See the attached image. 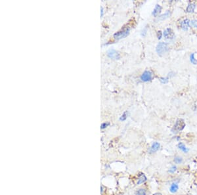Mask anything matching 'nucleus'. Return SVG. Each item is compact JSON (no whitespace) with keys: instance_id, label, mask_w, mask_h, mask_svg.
<instances>
[{"instance_id":"nucleus-1","label":"nucleus","mask_w":197,"mask_h":195,"mask_svg":"<svg viewBox=\"0 0 197 195\" xmlns=\"http://www.w3.org/2000/svg\"><path fill=\"white\" fill-rule=\"evenodd\" d=\"M129 32H130V28L129 27H125L123 29H122L121 30L118 31V32H116L114 34L113 38L114 39L116 40H119L122 38H124L129 35Z\"/></svg>"},{"instance_id":"nucleus-2","label":"nucleus","mask_w":197,"mask_h":195,"mask_svg":"<svg viewBox=\"0 0 197 195\" xmlns=\"http://www.w3.org/2000/svg\"><path fill=\"white\" fill-rule=\"evenodd\" d=\"M170 48L168 46V44L164 42H160L157 45V48H156V51H157V53L160 56H163L165 53H166L169 51Z\"/></svg>"},{"instance_id":"nucleus-3","label":"nucleus","mask_w":197,"mask_h":195,"mask_svg":"<svg viewBox=\"0 0 197 195\" xmlns=\"http://www.w3.org/2000/svg\"><path fill=\"white\" fill-rule=\"evenodd\" d=\"M185 127V123L183 119H178L174 125V128L172 129V132L174 133H177L179 131H181Z\"/></svg>"},{"instance_id":"nucleus-4","label":"nucleus","mask_w":197,"mask_h":195,"mask_svg":"<svg viewBox=\"0 0 197 195\" xmlns=\"http://www.w3.org/2000/svg\"><path fill=\"white\" fill-rule=\"evenodd\" d=\"M107 56L113 60H118L120 58V54L114 49H109L107 51Z\"/></svg>"},{"instance_id":"nucleus-5","label":"nucleus","mask_w":197,"mask_h":195,"mask_svg":"<svg viewBox=\"0 0 197 195\" xmlns=\"http://www.w3.org/2000/svg\"><path fill=\"white\" fill-rule=\"evenodd\" d=\"M140 78L142 82H147L151 81L152 79V73L149 70H145L141 74Z\"/></svg>"},{"instance_id":"nucleus-6","label":"nucleus","mask_w":197,"mask_h":195,"mask_svg":"<svg viewBox=\"0 0 197 195\" xmlns=\"http://www.w3.org/2000/svg\"><path fill=\"white\" fill-rule=\"evenodd\" d=\"M164 36L166 39H172L175 36V34H174V32L172 29L170 28H168L164 30Z\"/></svg>"},{"instance_id":"nucleus-7","label":"nucleus","mask_w":197,"mask_h":195,"mask_svg":"<svg viewBox=\"0 0 197 195\" xmlns=\"http://www.w3.org/2000/svg\"><path fill=\"white\" fill-rule=\"evenodd\" d=\"M190 25V20L188 19H186L183 20L181 23V28L185 31H187L188 28V26Z\"/></svg>"},{"instance_id":"nucleus-8","label":"nucleus","mask_w":197,"mask_h":195,"mask_svg":"<svg viewBox=\"0 0 197 195\" xmlns=\"http://www.w3.org/2000/svg\"><path fill=\"white\" fill-rule=\"evenodd\" d=\"M160 144L159 143L154 142V143L152 144V146H151V149H150L149 152L151 153H154V152L158 151V149H160Z\"/></svg>"},{"instance_id":"nucleus-9","label":"nucleus","mask_w":197,"mask_h":195,"mask_svg":"<svg viewBox=\"0 0 197 195\" xmlns=\"http://www.w3.org/2000/svg\"><path fill=\"white\" fill-rule=\"evenodd\" d=\"M170 14H171V13H170V11H167L164 14L158 17V19H157V21H160V20H165V19H166L167 18H168L170 16Z\"/></svg>"},{"instance_id":"nucleus-10","label":"nucleus","mask_w":197,"mask_h":195,"mask_svg":"<svg viewBox=\"0 0 197 195\" xmlns=\"http://www.w3.org/2000/svg\"><path fill=\"white\" fill-rule=\"evenodd\" d=\"M161 11H162V7H161L160 5L157 4L155 7H154V9L153 11H152V15H153L154 17H157V15L160 13Z\"/></svg>"},{"instance_id":"nucleus-11","label":"nucleus","mask_w":197,"mask_h":195,"mask_svg":"<svg viewBox=\"0 0 197 195\" xmlns=\"http://www.w3.org/2000/svg\"><path fill=\"white\" fill-rule=\"evenodd\" d=\"M195 8L196 5L194 4V3H189V4L188 5V6H187L186 11H187V13H193Z\"/></svg>"},{"instance_id":"nucleus-12","label":"nucleus","mask_w":197,"mask_h":195,"mask_svg":"<svg viewBox=\"0 0 197 195\" xmlns=\"http://www.w3.org/2000/svg\"><path fill=\"white\" fill-rule=\"evenodd\" d=\"M178 189H179V186L178 185H177V184L173 183L171 184V186H170V192H172V193H175V192H177Z\"/></svg>"},{"instance_id":"nucleus-13","label":"nucleus","mask_w":197,"mask_h":195,"mask_svg":"<svg viewBox=\"0 0 197 195\" xmlns=\"http://www.w3.org/2000/svg\"><path fill=\"white\" fill-rule=\"evenodd\" d=\"M178 147H179V149L180 150H182V151L184 152H185V153H187V152H188V149L186 147L185 145L183 143H179L178 144Z\"/></svg>"},{"instance_id":"nucleus-14","label":"nucleus","mask_w":197,"mask_h":195,"mask_svg":"<svg viewBox=\"0 0 197 195\" xmlns=\"http://www.w3.org/2000/svg\"><path fill=\"white\" fill-rule=\"evenodd\" d=\"M146 181V177L144 174H142L141 175H140L139 177V179H138L137 181V185H139V184H141L145 182Z\"/></svg>"},{"instance_id":"nucleus-15","label":"nucleus","mask_w":197,"mask_h":195,"mask_svg":"<svg viewBox=\"0 0 197 195\" xmlns=\"http://www.w3.org/2000/svg\"><path fill=\"white\" fill-rule=\"evenodd\" d=\"M128 115H129V112H128V111H125L123 113V114H122V115L120 117V121H125V120H126V119L128 118Z\"/></svg>"},{"instance_id":"nucleus-16","label":"nucleus","mask_w":197,"mask_h":195,"mask_svg":"<svg viewBox=\"0 0 197 195\" xmlns=\"http://www.w3.org/2000/svg\"><path fill=\"white\" fill-rule=\"evenodd\" d=\"M190 61H191V62L193 63V64H197V60L196 59L195 57H194V53L190 55Z\"/></svg>"},{"instance_id":"nucleus-17","label":"nucleus","mask_w":197,"mask_h":195,"mask_svg":"<svg viewBox=\"0 0 197 195\" xmlns=\"http://www.w3.org/2000/svg\"><path fill=\"white\" fill-rule=\"evenodd\" d=\"M135 195H146V191L143 189H140L137 191Z\"/></svg>"},{"instance_id":"nucleus-18","label":"nucleus","mask_w":197,"mask_h":195,"mask_svg":"<svg viewBox=\"0 0 197 195\" xmlns=\"http://www.w3.org/2000/svg\"><path fill=\"white\" fill-rule=\"evenodd\" d=\"M109 125H110V123L109 122L102 123L101 125V129H106L107 127H109Z\"/></svg>"},{"instance_id":"nucleus-19","label":"nucleus","mask_w":197,"mask_h":195,"mask_svg":"<svg viewBox=\"0 0 197 195\" xmlns=\"http://www.w3.org/2000/svg\"><path fill=\"white\" fill-rule=\"evenodd\" d=\"M174 162H175V163H176V164L181 163V162H183L182 158L179 157V156H177V157H175V159H174Z\"/></svg>"},{"instance_id":"nucleus-20","label":"nucleus","mask_w":197,"mask_h":195,"mask_svg":"<svg viewBox=\"0 0 197 195\" xmlns=\"http://www.w3.org/2000/svg\"><path fill=\"white\" fill-rule=\"evenodd\" d=\"M160 81L162 84H167L168 82V78H160Z\"/></svg>"},{"instance_id":"nucleus-21","label":"nucleus","mask_w":197,"mask_h":195,"mask_svg":"<svg viewBox=\"0 0 197 195\" xmlns=\"http://www.w3.org/2000/svg\"><path fill=\"white\" fill-rule=\"evenodd\" d=\"M146 32H147V27H146V26H145V27L143 28V30L141 31V36H145V35L146 34Z\"/></svg>"},{"instance_id":"nucleus-22","label":"nucleus","mask_w":197,"mask_h":195,"mask_svg":"<svg viewBox=\"0 0 197 195\" xmlns=\"http://www.w3.org/2000/svg\"><path fill=\"white\" fill-rule=\"evenodd\" d=\"M176 169H177V168H176V166H173L171 168V169H170V171L169 172H170V173H174V172L176 171Z\"/></svg>"},{"instance_id":"nucleus-23","label":"nucleus","mask_w":197,"mask_h":195,"mask_svg":"<svg viewBox=\"0 0 197 195\" xmlns=\"http://www.w3.org/2000/svg\"><path fill=\"white\" fill-rule=\"evenodd\" d=\"M191 25L194 27L197 28V20H194L191 21Z\"/></svg>"},{"instance_id":"nucleus-24","label":"nucleus","mask_w":197,"mask_h":195,"mask_svg":"<svg viewBox=\"0 0 197 195\" xmlns=\"http://www.w3.org/2000/svg\"><path fill=\"white\" fill-rule=\"evenodd\" d=\"M162 32L161 31H158L157 32V36H158V39H160L161 38H162Z\"/></svg>"},{"instance_id":"nucleus-25","label":"nucleus","mask_w":197,"mask_h":195,"mask_svg":"<svg viewBox=\"0 0 197 195\" xmlns=\"http://www.w3.org/2000/svg\"><path fill=\"white\" fill-rule=\"evenodd\" d=\"M103 15H104V9L103 7H101V17H103Z\"/></svg>"},{"instance_id":"nucleus-26","label":"nucleus","mask_w":197,"mask_h":195,"mask_svg":"<svg viewBox=\"0 0 197 195\" xmlns=\"http://www.w3.org/2000/svg\"><path fill=\"white\" fill-rule=\"evenodd\" d=\"M153 195H162L161 193H158V192H157V193H154L153 194Z\"/></svg>"}]
</instances>
